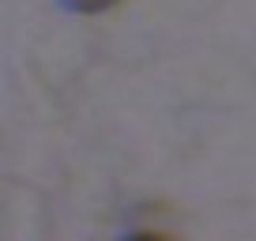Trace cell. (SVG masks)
Masks as SVG:
<instances>
[{
  "instance_id": "obj_1",
  "label": "cell",
  "mask_w": 256,
  "mask_h": 241,
  "mask_svg": "<svg viewBox=\"0 0 256 241\" xmlns=\"http://www.w3.org/2000/svg\"><path fill=\"white\" fill-rule=\"evenodd\" d=\"M64 8H72V12H83V16H94V12H106L113 8L117 0H60Z\"/></svg>"
}]
</instances>
